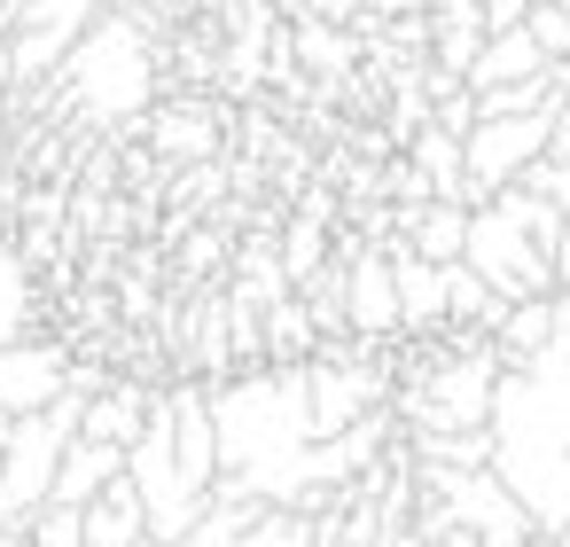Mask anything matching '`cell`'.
I'll use <instances>...</instances> for the list:
<instances>
[{
    "label": "cell",
    "instance_id": "6da1fadb",
    "mask_svg": "<svg viewBox=\"0 0 570 547\" xmlns=\"http://www.w3.org/2000/svg\"><path fill=\"white\" fill-rule=\"evenodd\" d=\"M212 407V446L219 477L212 500H297V461L313 446V407H305V360H274L266 375L204 383Z\"/></svg>",
    "mask_w": 570,
    "mask_h": 547
},
{
    "label": "cell",
    "instance_id": "7a4b0ae2",
    "mask_svg": "<svg viewBox=\"0 0 570 547\" xmlns=\"http://www.w3.org/2000/svg\"><path fill=\"white\" fill-rule=\"evenodd\" d=\"M79 430V391L63 383L48 407L17 414V422H0V524L24 531L48 492H56V461H63V438Z\"/></svg>",
    "mask_w": 570,
    "mask_h": 547
},
{
    "label": "cell",
    "instance_id": "3957f363",
    "mask_svg": "<svg viewBox=\"0 0 570 547\" xmlns=\"http://www.w3.org/2000/svg\"><path fill=\"white\" fill-rule=\"evenodd\" d=\"M461 266H476L484 282H492V297H547L554 290V258H547V243H531L492 196L484 204H469V235H461Z\"/></svg>",
    "mask_w": 570,
    "mask_h": 547
},
{
    "label": "cell",
    "instance_id": "277c9868",
    "mask_svg": "<svg viewBox=\"0 0 570 547\" xmlns=\"http://www.w3.org/2000/svg\"><path fill=\"white\" fill-rule=\"evenodd\" d=\"M71 71H79V95L95 102V118H118V110H134L149 95V48H141V32L126 17L87 25L79 48H71Z\"/></svg>",
    "mask_w": 570,
    "mask_h": 547
},
{
    "label": "cell",
    "instance_id": "5b68a950",
    "mask_svg": "<svg viewBox=\"0 0 570 547\" xmlns=\"http://www.w3.org/2000/svg\"><path fill=\"white\" fill-rule=\"evenodd\" d=\"M554 102H562V95H554ZM554 102H547V110H523V118H476V126L461 134V180H469V204L500 196V188L547 149V118H554Z\"/></svg>",
    "mask_w": 570,
    "mask_h": 547
},
{
    "label": "cell",
    "instance_id": "8992f818",
    "mask_svg": "<svg viewBox=\"0 0 570 547\" xmlns=\"http://www.w3.org/2000/svg\"><path fill=\"white\" fill-rule=\"evenodd\" d=\"M305 407H313V438L360 422L367 407H383V368H367L360 352H313L305 360Z\"/></svg>",
    "mask_w": 570,
    "mask_h": 547
},
{
    "label": "cell",
    "instance_id": "52a82bcc",
    "mask_svg": "<svg viewBox=\"0 0 570 547\" xmlns=\"http://www.w3.org/2000/svg\"><path fill=\"white\" fill-rule=\"evenodd\" d=\"M71 375V352L48 344V336H17V344H0V422H17L32 407H48Z\"/></svg>",
    "mask_w": 570,
    "mask_h": 547
},
{
    "label": "cell",
    "instance_id": "ba28073f",
    "mask_svg": "<svg viewBox=\"0 0 570 547\" xmlns=\"http://www.w3.org/2000/svg\"><path fill=\"white\" fill-rule=\"evenodd\" d=\"M102 0H32L24 9V32H17V56H9V79H40L48 64H63L79 48V32L95 25Z\"/></svg>",
    "mask_w": 570,
    "mask_h": 547
},
{
    "label": "cell",
    "instance_id": "9c48e42d",
    "mask_svg": "<svg viewBox=\"0 0 570 547\" xmlns=\"http://www.w3.org/2000/svg\"><path fill=\"white\" fill-rule=\"evenodd\" d=\"M344 321H352L360 336H399L391 251H352V258H344Z\"/></svg>",
    "mask_w": 570,
    "mask_h": 547
},
{
    "label": "cell",
    "instance_id": "30bf717a",
    "mask_svg": "<svg viewBox=\"0 0 570 547\" xmlns=\"http://www.w3.org/2000/svg\"><path fill=\"white\" fill-rule=\"evenodd\" d=\"M391 290H399V336L445 329V266L438 258H414L406 243H391Z\"/></svg>",
    "mask_w": 570,
    "mask_h": 547
},
{
    "label": "cell",
    "instance_id": "8fae6325",
    "mask_svg": "<svg viewBox=\"0 0 570 547\" xmlns=\"http://www.w3.org/2000/svg\"><path fill=\"white\" fill-rule=\"evenodd\" d=\"M149 399H157L149 383H118V375H110L102 391L79 399V430H87V438H110V446H134L141 422H149Z\"/></svg>",
    "mask_w": 570,
    "mask_h": 547
},
{
    "label": "cell",
    "instance_id": "7c38bea8",
    "mask_svg": "<svg viewBox=\"0 0 570 547\" xmlns=\"http://www.w3.org/2000/svg\"><path fill=\"white\" fill-rule=\"evenodd\" d=\"M79 524H87V547H134L141 531H149V516H141V492H134V477L118 469L102 492H87L79 500Z\"/></svg>",
    "mask_w": 570,
    "mask_h": 547
},
{
    "label": "cell",
    "instance_id": "4fadbf2b",
    "mask_svg": "<svg viewBox=\"0 0 570 547\" xmlns=\"http://www.w3.org/2000/svg\"><path fill=\"white\" fill-rule=\"evenodd\" d=\"M118 469H126V446L71 430V438H63V461H56V492H48V500H71V508H79V500H87V492H102Z\"/></svg>",
    "mask_w": 570,
    "mask_h": 547
},
{
    "label": "cell",
    "instance_id": "5bb4252c",
    "mask_svg": "<svg viewBox=\"0 0 570 547\" xmlns=\"http://www.w3.org/2000/svg\"><path fill=\"white\" fill-rule=\"evenodd\" d=\"M539 71H547L539 40H531L523 25H500V32H484V48H476V64L461 71V87H508V79H539Z\"/></svg>",
    "mask_w": 570,
    "mask_h": 547
},
{
    "label": "cell",
    "instance_id": "9a60e30c",
    "mask_svg": "<svg viewBox=\"0 0 570 547\" xmlns=\"http://www.w3.org/2000/svg\"><path fill=\"white\" fill-rule=\"evenodd\" d=\"M406 165L430 180V196H445V204H469V180H461V134H445L438 118H430L422 134H406Z\"/></svg>",
    "mask_w": 570,
    "mask_h": 547
},
{
    "label": "cell",
    "instance_id": "2e32d148",
    "mask_svg": "<svg viewBox=\"0 0 570 547\" xmlns=\"http://www.w3.org/2000/svg\"><path fill=\"white\" fill-rule=\"evenodd\" d=\"M461 235H469V204H445V196H430V204H414L406 212V227H399V243L414 251V258H461Z\"/></svg>",
    "mask_w": 570,
    "mask_h": 547
},
{
    "label": "cell",
    "instance_id": "e0dca14e",
    "mask_svg": "<svg viewBox=\"0 0 570 547\" xmlns=\"http://www.w3.org/2000/svg\"><path fill=\"white\" fill-rule=\"evenodd\" d=\"M17 336H32V258L0 227V344H17Z\"/></svg>",
    "mask_w": 570,
    "mask_h": 547
},
{
    "label": "cell",
    "instance_id": "ac0fdd59",
    "mask_svg": "<svg viewBox=\"0 0 570 547\" xmlns=\"http://www.w3.org/2000/svg\"><path fill=\"white\" fill-rule=\"evenodd\" d=\"M500 305L508 297H492V282L476 274V266H461V258H445V329H492L500 321Z\"/></svg>",
    "mask_w": 570,
    "mask_h": 547
},
{
    "label": "cell",
    "instance_id": "d6986e66",
    "mask_svg": "<svg viewBox=\"0 0 570 547\" xmlns=\"http://www.w3.org/2000/svg\"><path fill=\"white\" fill-rule=\"evenodd\" d=\"M476 48H484V17L476 9H438V71H469L476 64Z\"/></svg>",
    "mask_w": 570,
    "mask_h": 547
},
{
    "label": "cell",
    "instance_id": "ffe728a7",
    "mask_svg": "<svg viewBox=\"0 0 570 547\" xmlns=\"http://www.w3.org/2000/svg\"><path fill=\"white\" fill-rule=\"evenodd\" d=\"M24 539H32V547H87V524H79L71 500H48V508L24 524Z\"/></svg>",
    "mask_w": 570,
    "mask_h": 547
},
{
    "label": "cell",
    "instance_id": "44dd1931",
    "mask_svg": "<svg viewBox=\"0 0 570 547\" xmlns=\"http://www.w3.org/2000/svg\"><path fill=\"white\" fill-rule=\"evenodd\" d=\"M523 32L539 40L547 64H570V17L554 9V0H531V9H523Z\"/></svg>",
    "mask_w": 570,
    "mask_h": 547
},
{
    "label": "cell",
    "instance_id": "7402d4cb",
    "mask_svg": "<svg viewBox=\"0 0 570 547\" xmlns=\"http://www.w3.org/2000/svg\"><path fill=\"white\" fill-rule=\"evenodd\" d=\"M313 266H321V204H313V219L289 235V266H282V274H289V282H305Z\"/></svg>",
    "mask_w": 570,
    "mask_h": 547
},
{
    "label": "cell",
    "instance_id": "603a6c76",
    "mask_svg": "<svg viewBox=\"0 0 570 547\" xmlns=\"http://www.w3.org/2000/svg\"><path fill=\"white\" fill-rule=\"evenodd\" d=\"M547 258H554V290H570V219H562V235H554Z\"/></svg>",
    "mask_w": 570,
    "mask_h": 547
},
{
    "label": "cell",
    "instance_id": "cb8c5ba5",
    "mask_svg": "<svg viewBox=\"0 0 570 547\" xmlns=\"http://www.w3.org/2000/svg\"><path fill=\"white\" fill-rule=\"evenodd\" d=\"M360 0H297V17H352Z\"/></svg>",
    "mask_w": 570,
    "mask_h": 547
},
{
    "label": "cell",
    "instance_id": "d4e9b609",
    "mask_svg": "<svg viewBox=\"0 0 570 547\" xmlns=\"http://www.w3.org/2000/svg\"><path fill=\"white\" fill-rule=\"evenodd\" d=\"M554 547H570V524H562V531H554Z\"/></svg>",
    "mask_w": 570,
    "mask_h": 547
}]
</instances>
